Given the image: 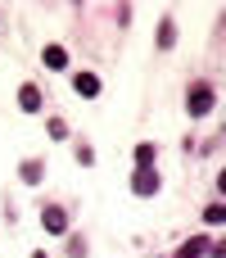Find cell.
<instances>
[{
  "label": "cell",
  "mask_w": 226,
  "mask_h": 258,
  "mask_svg": "<svg viewBox=\"0 0 226 258\" xmlns=\"http://www.w3.org/2000/svg\"><path fill=\"white\" fill-rule=\"evenodd\" d=\"M208 249H213V245H208V236H195V240H186V245L177 249V258H204Z\"/></svg>",
  "instance_id": "6"
},
{
  "label": "cell",
  "mask_w": 226,
  "mask_h": 258,
  "mask_svg": "<svg viewBox=\"0 0 226 258\" xmlns=\"http://www.w3.org/2000/svg\"><path fill=\"white\" fill-rule=\"evenodd\" d=\"M18 172H23V181H27V186H32V181H41V163H23Z\"/></svg>",
  "instance_id": "10"
},
{
  "label": "cell",
  "mask_w": 226,
  "mask_h": 258,
  "mask_svg": "<svg viewBox=\"0 0 226 258\" xmlns=\"http://www.w3.org/2000/svg\"><path fill=\"white\" fill-rule=\"evenodd\" d=\"M63 63H68V50H63V45H45V68H54V73H59Z\"/></svg>",
  "instance_id": "7"
},
{
  "label": "cell",
  "mask_w": 226,
  "mask_h": 258,
  "mask_svg": "<svg viewBox=\"0 0 226 258\" xmlns=\"http://www.w3.org/2000/svg\"><path fill=\"white\" fill-rule=\"evenodd\" d=\"M131 190H136V195H154V190H159L154 168H140V172H136V181H131Z\"/></svg>",
  "instance_id": "5"
},
{
  "label": "cell",
  "mask_w": 226,
  "mask_h": 258,
  "mask_svg": "<svg viewBox=\"0 0 226 258\" xmlns=\"http://www.w3.org/2000/svg\"><path fill=\"white\" fill-rule=\"evenodd\" d=\"M72 86H77V95H86V100H95V95H100V77H95V73H77V77H72Z\"/></svg>",
  "instance_id": "3"
},
{
  "label": "cell",
  "mask_w": 226,
  "mask_h": 258,
  "mask_svg": "<svg viewBox=\"0 0 226 258\" xmlns=\"http://www.w3.org/2000/svg\"><path fill=\"white\" fill-rule=\"evenodd\" d=\"M41 222H45V231H50V236H63V231H68V213H63V209H45V213H41Z\"/></svg>",
  "instance_id": "2"
},
{
  "label": "cell",
  "mask_w": 226,
  "mask_h": 258,
  "mask_svg": "<svg viewBox=\"0 0 226 258\" xmlns=\"http://www.w3.org/2000/svg\"><path fill=\"white\" fill-rule=\"evenodd\" d=\"M204 222H213V227L226 222V209H222V204H208V209H204Z\"/></svg>",
  "instance_id": "9"
},
{
  "label": "cell",
  "mask_w": 226,
  "mask_h": 258,
  "mask_svg": "<svg viewBox=\"0 0 226 258\" xmlns=\"http://www.w3.org/2000/svg\"><path fill=\"white\" fill-rule=\"evenodd\" d=\"M136 163L140 168H154V145H136Z\"/></svg>",
  "instance_id": "8"
},
{
  "label": "cell",
  "mask_w": 226,
  "mask_h": 258,
  "mask_svg": "<svg viewBox=\"0 0 226 258\" xmlns=\"http://www.w3.org/2000/svg\"><path fill=\"white\" fill-rule=\"evenodd\" d=\"M213 254H217V258H226V240H217V245H213Z\"/></svg>",
  "instance_id": "12"
},
{
  "label": "cell",
  "mask_w": 226,
  "mask_h": 258,
  "mask_svg": "<svg viewBox=\"0 0 226 258\" xmlns=\"http://www.w3.org/2000/svg\"><path fill=\"white\" fill-rule=\"evenodd\" d=\"M217 190H222V195H226V168H222V181H217Z\"/></svg>",
  "instance_id": "13"
},
{
  "label": "cell",
  "mask_w": 226,
  "mask_h": 258,
  "mask_svg": "<svg viewBox=\"0 0 226 258\" xmlns=\"http://www.w3.org/2000/svg\"><path fill=\"white\" fill-rule=\"evenodd\" d=\"M159 45H172V23H168V18L159 23Z\"/></svg>",
  "instance_id": "11"
},
{
  "label": "cell",
  "mask_w": 226,
  "mask_h": 258,
  "mask_svg": "<svg viewBox=\"0 0 226 258\" xmlns=\"http://www.w3.org/2000/svg\"><path fill=\"white\" fill-rule=\"evenodd\" d=\"M18 109H23V113H36V109H41V91H36L32 82L18 86Z\"/></svg>",
  "instance_id": "4"
},
{
  "label": "cell",
  "mask_w": 226,
  "mask_h": 258,
  "mask_svg": "<svg viewBox=\"0 0 226 258\" xmlns=\"http://www.w3.org/2000/svg\"><path fill=\"white\" fill-rule=\"evenodd\" d=\"M36 258H45V254H36Z\"/></svg>",
  "instance_id": "14"
},
{
  "label": "cell",
  "mask_w": 226,
  "mask_h": 258,
  "mask_svg": "<svg viewBox=\"0 0 226 258\" xmlns=\"http://www.w3.org/2000/svg\"><path fill=\"white\" fill-rule=\"evenodd\" d=\"M208 109H213V86H204V82H199V86L190 91V113L199 118V113H208Z\"/></svg>",
  "instance_id": "1"
}]
</instances>
